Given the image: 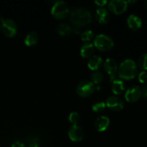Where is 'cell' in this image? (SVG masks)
I'll return each instance as SVG.
<instances>
[{"instance_id": "ac0fdd59", "label": "cell", "mask_w": 147, "mask_h": 147, "mask_svg": "<svg viewBox=\"0 0 147 147\" xmlns=\"http://www.w3.org/2000/svg\"><path fill=\"white\" fill-rule=\"evenodd\" d=\"M38 34L36 32H31L26 35L24 38V44L28 47L35 45L38 42Z\"/></svg>"}, {"instance_id": "83f0119b", "label": "cell", "mask_w": 147, "mask_h": 147, "mask_svg": "<svg viewBox=\"0 0 147 147\" xmlns=\"http://www.w3.org/2000/svg\"><path fill=\"white\" fill-rule=\"evenodd\" d=\"M37 139H36V140H32V142H30V144L28 145V146L27 147H40L38 144V142H37Z\"/></svg>"}, {"instance_id": "9a60e30c", "label": "cell", "mask_w": 147, "mask_h": 147, "mask_svg": "<svg viewBox=\"0 0 147 147\" xmlns=\"http://www.w3.org/2000/svg\"><path fill=\"white\" fill-rule=\"evenodd\" d=\"M103 59L98 55H93L88 59V66L92 70H98L103 65Z\"/></svg>"}, {"instance_id": "2e32d148", "label": "cell", "mask_w": 147, "mask_h": 147, "mask_svg": "<svg viewBox=\"0 0 147 147\" xmlns=\"http://www.w3.org/2000/svg\"><path fill=\"white\" fill-rule=\"evenodd\" d=\"M127 24L129 28L133 30H138L142 27V21L138 16L131 14L127 19Z\"/></svg>"}, {"instance_id": "7402d4cb", "label": "cell", "mask_w": 147, "mask_h": 147, "mask_svg": "<svg viewBox=\"0 0 147 147\" xmlns=\"http://www.w3.org/2000/svg\"><path fill=\"white\" fill-rule=\"evenodd\" d=\"M137 66L144 71H146L147 70V53L142 54L138 58Z\"/></svg>"}, {"instance_id": "603a6c76", "label": "cell", "mask_w": 147, "mask_h": 147, "mask_svg": "<svg viewBox=\"0 0 147 147\" xmlns=\"http://www.w3.org/2000/svg\"><path fill=\"white\" fill-rule=\"evenodd\" d=\"M106 107V103L103 101H98L95 103L92 106V109L93 111L97 112V113H100V112L103 111Z\"/></svg>"}, {"instance_id": "3957f363", "label": "cell", "mask_w": 147, "mask_h": 147, "mask_svg": "<svg viewBox=\"0 0 147 147\" xmlns=\"http://www.w3.org/2000/svg\"><path fill=\"white\" fill-rule=\"evenodd\" d=\"M93 45L98 50L101 51H107L114 46L113 40L109 35L105 34H99L96 36L93 40Z\"/></svg>"}, {"instance_id": "7c38bea8", "label": "cell", "mask_w": 147, "mask_h": 147, "mask_svg": "<svg viewBox=\"0 0 147 147\" xmlns=\"http://www.w3.org/2000/svg\"><path fill=\"white\" fill-rule=\"evenodd\" d=\"M110 124V119L107 116H100L96 119L95 121V127L98 131L103 132L109 128Z\"/></svg>"}, {"instance_id": "7a4b0ae2", "label": "cell", "mask_w": 147, "mask_h": 147, "mask_svg": "<svg viewBox=\"0 0 147 147\" xmlns=\"http://www.w3.org/2000/svg\"><path fill=\"white\" fill-rule=\"evenodd\" d=\"M119 78L123 80H131L137 75V65L134 60L126 59L123 60L118 68Z\"/></svg>"}, {"instance_id": "e0dca14e", "label": "cell", "mask_w": 147, "mask_h": 147, "mask_svg": "<svg viewBox=\"0 0 147 147\" xmlns=\"http://www.w3.org/2000/svg\"><path fill=\"white\" fill-rule=\"evenodd\" d=\"M94 45L91 42H85L80 47V55L83 58H90L93 56Z\"/></svg>"}, {"instance_id": "5bb4252c", "label": "cell", "mask_w": 147, "mask_h": 147, "mask_svg": "<svg viewBox=\"0 0 147 147\" xmlns=\"http://www.w3.org/2000/svg\"><path fill=\"white\" fill-rule=\"evenodd\" d=\"M111 90L115 95H121L125 90V83L121 79L114 78L111 80Z\"/></svg>"}, {"instance_id": "44dd1931", "label": "cell", "mask_w": 147, "mask_h": 147, "mask_svg": "<svg viewBox=\"0 0 147 147\" xmlns=\"http://www.w3.org/2000/svg\"><path fill=\"white\" fill-rule=\"evenodd\" d=\"M80 38L83 41L86 42H90V40L95 38V34L92 30H87L81 33Z\"/></svg>"}, {"instance_id": "d6986e66", "label": "cell", "mask_w": 147, "mask_h": 147, "mask_svg": "<svg viewBox=\"0 0 147 147\" xmlns=\"http://www.w3.org/2000/svg\"><path fill=\"white\" fill-rule=\"evenodd\" d=\"M56 31H57V32L60 35L65 36L69 35L73 32V29H72L71 26L70 24L64 22L60 23V24H58L57 26V27H56Z\"/></svg>"}, {"instance_id": "8992f818", "label": "cell", "mask_w": 147, "mask_h": 147, "mask_svg": "<svg viewBox=\"0 0 147 147\" xmlns=\"http://www.w3.org/2000/svg\"><path fill=\"white\" fill-rule=\"evenodd\" d=\"M109 11L116 14H123L128 7V2L123 0H111L108 3Z\"/></svg>"}, {"instance_id": "cb8c5ba5", "label": "cell", "mask_w": 147, "mask_h": 147, "mask_svg": "<svg viewBox=\"0 0 147 147\" xmlns=\"http://www.w3.org/2000/svg\"><path fill=\"white\" fill-rule=\"evenodd\" d=\"M68 119L73 125H78V123L80 121V115L78 112H71L69 115Z\"/></svg>"}, {"instance_id": "9c48e42d", "label": "cell", "mask_w": 147, "mask_h": 147, "mask_svg": "<svg viewBox=\"0 0 147 147\" xmlns=\"http://www.w3.org/2000/svg\"><path fill=\"white\" fill-rule=\"evenodd\" d=\"M106 105L111 110L119 111H121L124 107V101L123 99L118 96H111L107 98Z\"/></svg>"}, {"instance_id": "484cf974", "label": "cell", "mask_w": 147, "mask_h": 147, "mask_svg": "<svg viewBox=\"0 0 147 147\" xmlns=\"http://www.w3.org/2000/svg\"><path fill=\"white\" fill-rule=\"evenodd\" d=\"M11 147H27L26 145L24 144L23 142H20V141H17V142H14V143L11 144Z\"/></svg>"}, {"instance_id": "5b68a950", "label": "cell", "mask_w": 147, "mask_h": 147, "mask_svg": "<svg viewBox=\"0 0 147 147\" xmlns=\"http://www.w3.org/2000/svg\"><path fill=\"white\" fill-rule=\"evenodd\" d=\"M96 90V86L91 81L88 80H82L76 88V92L80 97H88Z\"/></svg>"}, {"instance_id": "1f68e13d", "label": "cell", "mask_w": 147, "mask_h": 147, "mask_svg": "<svg viewBox=\"0 0 147 147\" xmlns=\"http://www.w3.org/2000/svg\"><path fill=\"white\" fill-rule=\"evenodd\" d=\"M144 6H145V7H146V9H147V0L144 1Z\"/></svg>"}, {"instance_id": "d4e9b609", "label": "cell", "mask_w": 147, "mask_h": 147, "mask_svg": "<svg viewBox=\"0 0 147 147\" xmlns=\"http://www.w3.org/2000/svg\"><path fill=\"white\" fill-rule=\"evenodd\" d=\"M138 78L140 83H147V72L146 71H142L138 76Z\"/></svg>"}, {"instance_id": "4316f807", "label": "cell", "mask_w": 147, "mask_h": 147, "mask_svg": "<svg viewBox=\"0 0 147 147\" xmlns=\"http://www.w3.org/2000/svg\"><path fill=\"white\" fill-rule=\"evenodd\" d=\"M107 3L108 1H106V0H97V1H95V4H96L100 7H103Z\"/></svg>"}, {"instance_id": "8fae6325", "label": "cell", "mask_w": 147, "mask_h": 147, "mask_svg": "<svg viewBox=\"0 0 147 147\" xmlns=\"http://www.w3.org/2000/svg\"><path fill=\"white\" fill-rule=\"evenodd\" d=\"M103 67L106 73L110 76L111 80H112L113 79L116 78L115 76L118 72V68H119L116 60L111 58H107L103 63Z\"/></svg>"}, {"instance_id": "f546056e", "label": "cell", "mask_w": 147, "mask_h": 147, "mask_svg": "<svg viewBox=\"0 0 147 147\" xmlns=\"http://www.w3.org/2000/svg\"><path fill=\"white\" fill-rule=\"evenodd\" d=\"M80 32H81V28H80V27H79V26H76L75 28L73 29V32H74L75 34H79L80 33Z\"/></svg>"}, {"instance_id": "30bf717a", "label": "cell", "mask_w": 147, "mask_h": 147, "mask_svg": "<svg viewBox=\"0 0 147 147\" xmlns=\"http://www.w3.org/2000/svg\"><path fill=\"white\" fill-rule=\"evenodd\" d=\"M68 136L71 141L79 142L83 140L84 133L83 130L78 125H72L68 130Z\"/></svg>"}, {"instance_id": "52a82bcc", "label": "cell", "mask_w": 147, "mask_h": 147, "mask_svg": "<svg viewBox=\"0 0 147 147\" xmlns=\"http://www.w3.org/2000/svg\"><path fill=\"white\" fill-rule=\"evenodd\" d=\"M1 30L4 35L8 37H12L17 32V25L15 22L10 19L4 20L1 24Z\"/></svg>"}, {"instance_id": "6da1fadb", "label": "cell", "mask_w": 147, "mask_h": 147, "mask_svg": "<svg viewBox=\"0 0 147 147\" xmlns=\"http://www.w3.org/2000/svg\"><path fill=\"white\" fill-rule=\"evenodd\" d=\"M70 21L76 26H85L92 22V14L87 9L83 7H76L70 11Z\"/></svg>"}, {"instance_id": "ffe728a7", "label": "cell", "mask_w": 147, "mask_h": 147, "mask_svg": "<svg viewBox=\"0 0 147 147\" xmlns=\"http://www.w3.org/2000/svg\"><path fill=\"white\" fill-rule=\"evenodd\" d=\"M103 78H104L103 73L100 70H96L91 74V82L93 84H99L103 81Z\"/></svg>"}, {"instance_id": "ba28073f", "label": "cell", "mask_w": 147, "mask_h": 147, "mask_svg": "<svg viewBox=\"0 0 147 147\" xmlns=\"http://www.w3.org/2000/svg\"><path fill=\"white\" fill-rule=\"evenodd\" d=\"M142 95V89L138 86H132L125 92V98L129 103H135L139 100Z\"/></svg>"}, {"instance_id": "4dcf8cb0", "label": "cell", "mask_w": 147, "mask_h": 147, "mask_svg": "<svg viewBox=\"0 0 147 147\" xmlns=\"http://www.w3.org/2000/svg\"><path fill=\"white\" fill-rule=\"evenodd\" d=\"M4 19L2 17H0V30H1V24H2L3 21H4Z\"/></svg>"}, {"instance_id": "f1b7e54d", "label": "cell", "mask_w": 147, "mask_h": 147, "mask_svg": "<svg viewBox=\"0 0 147 147\" xmlns=\"http://www.w3.org/2000/svg\"><path fill=\"white\" fill-rule=\"evenodd\" d=\"M142 94H143V96L147 98V83H145V85L144 86L143 89L142 90Z\"/></svg>"}, {"instance_id": "4fadbf2b", "label": "cell", "mask_w": 147, "mask_h": 147, "mask_svg": "<svg viewBox=\"0 0 147 147\" xmlns=\"http://www.w3.org/2000/svg\"><path fill=\"white\" fill-rule=\"evenodd\" d=\"M96 17L97 21L100 24H106L110 19L109 10L104 7H100L97 9L96 11Z\"/></svg>"}, {"instance_id": "277c9868", "label": "cell", "mask_w": 147, "mask_h": 147, "mask_svg": "<svg viewBox=\"0 0 147 147\" xmlns=\"http://www.w3.org/2000/svg\"><path fill=\"white\" fill-rule=\"evenodd\" d=\"M70 11L68 4L64 1H56L51 9L52 15L57 20H63L67 17Z\"/></svg>"}]
</instances>
